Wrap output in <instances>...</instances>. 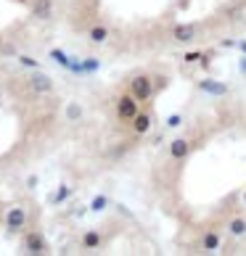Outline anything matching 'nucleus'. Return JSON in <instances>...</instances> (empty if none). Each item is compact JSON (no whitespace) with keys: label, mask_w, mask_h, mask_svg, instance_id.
<instances>
[{"label":"nucleus","mask_w":246,"mask_h":256,"mask_svg":"<svg viewBox=\"0 0 246 256\" xmlns=\"http://www.w3.org/2000/svg\"><path fill=\"white\" fill-rule=\"evenodd\" d=\"M130 92L135 96L140 103H146V100H151L154 98V80L151 77H146V74H138V77H132V82H130Z\"/></svg>","instance_id":"nucleus-1"},{"label":"nucleus","mask_w":246,"mask_h":256,"mask_svg":"<svg viewBox=\"0 0 246 256\" xmlns=\"http://www.w3.org/2000/svg\"><path fill=\"white\" fill-rule=\"evenodd\" d=\"M140 114V100L132 96V92H127V96H119L117 100V116L122 122H132Z\"/></svg>","instance_id":"nucleus-2"},{"label":"nucleus","mask_w":246,"mask_h":256,"mask_svg":"<svg viewBox=\"0 0 246 256\" xmlns=\"http://www.w3.org/2000/svg\"><path fill=\"white\" fill-rule=\"evenodd\" d=\"M24 251L27 254H48V243H45V238L40 232H27V238H24Z\"/></svg>","instance_id":"nucleus-3"},{"label":"nucleus","mask_w":246,"mask_h":256,"mask_svg":"<svg viewBox=\"0 0 246 256\" xmlns=\"http://www.w3.org/2000/svg\"><path fill=\"white\" fill-rule=\"evenodd\" d=\"M198 90L206 92V96H214V98L228 96V84H225V82H217V80H212V77H204L201 82H198Z\"/></svg>","instance_id":"nucleus-4"},{"label":"nucleus","mask_w":246,"mask_h":256,"mask_svg":"<svg viewBox=\"0 0 246 256\" xmlns=\"http://www.w3.org/2000/svg\"><path fill=\"white\" fill-rule=\"evenodd\" d=\"M24 224H27V212L22 206H14L11 212L6 214V227L8 230H22Z\"/></svg>","instance_id":"nucleus-5"},{"label":"nucleus","mask_w":246,"mask_h":256,"mask_svg":"<svg viewBox=\"0 0 246 256\" xmlns=\"http://www.w3.org/2000/svg\"><path fill=\"white\" fill-rule=\"evenodd\" d=\"M32 16L37 22H48L53 16V0H32Z\"/></svg>","instance_id":"nucleus-6"},{"label":"nucleus","mask_w":246,"mask_h":256,"mask_svg":"<svg viewBox=\"0 0 246 256\" xmlns=\"http://www.w3.org/2000/svg\"><path fill=\"white\" fill-rule=\"evenodd\" d=\"M30 88H32L35 92H51V90H53V80L48 77V74L35 72L32 80H30Z\"/></svg>","instance_id":"nucleus-7"},{"label":"nucleus","mask_w":246,"mask_h":256,"mask_svg":"<svg viewBox=\"0 0 246 256\" xmlns=\"http://www.w3.org/2000/svg\"><path fill=\"white\" fill-rule=\"evenodd\" d=\"M188 154H191V143H188L185 138H177V140H172V143H169V156H172L175 161L185 158Z\"/></svg>","instance_id":"nucleus-8"},{"label":"nucleus","mask_w":246,"mask_h":256,"mask_svg":"<svg viewBox=\"0 0 246 256\" xmlns=\"http://www.w3.org/2000/svg\"><path fill=\"white\" fill-rule=\"evenodd\" d=\"M151 124H154L151 114H138V116L132 119V132H135V135H148V132H151Z\"/></svg>","instance_id":"nucleus-9"},{"label":"nucleus","mask_w":246,"mask_h":256,"mask_svg":"<svg viewBox=\"0 0 246 256\" xmlns=\"http://www.w3.org/2000/svg\"><path fill=\"white\" fill-rule=\"evenodd\" d=\"M101 243H103V238H101L98 230H85V235H82V248L93 251V248H101Z\"/></svg>","instance_id":"nucleus-10"},{"label":"nucleus","mask_w":246,"mask_h":256,"mask_svg":"<svg viewBox=\"0 0 246 256\" xmlns=\"http://www.w3.org/2000/svg\"><path fill=\"white\" fill-rule=\"evenodd\" d=\"M172 37H175V42H191L193 37H196V26H191V24L177 26V30L172 32Z\"/></svg>","instance_id":"nucleus-11"},{"label":"nucleus","mask_w":246,"mask_h":256,"mask_svg":"<svg viewBox=\"0 0 246 256\" xmlns=\"http://www.w3.org/2000/svg\"><path fill=\"white\" fill-rule=\"evenodd\" d=\"M228 232L233 235V238H241V235H246V220H241V216L230 220V222H228Z\"/></svg>","instance_id":"nucleus-12"},{"label":"nucleus","mask_w":246,"mask_h":256,"mask_svg":"<svg viewBox=\"0 0 246 256\" xmlns=\"http://www.w3.org/2000/svg\"><path fill=\"white\" fill-rule=\"evenodd\" d=\"M106 40H109V30L103 24H98V26H93V30H90V42L101 45V42H106Z\"/></svg>","instance_id":"nucleus-13"},{"label":"nucleus","mask_w":246,"mask_h":256,"mask_svg":"<svg viewBox=\"0 0 246 256\" xmlns=\"http://www.w3.org/2000/svg\"><path fill=\"white\" fill-rule=\"evenodd\" d=\"M217 248H220V235L209 230V232L204 235V251H209V254H212V251H217Z\"/></svg>","instance_id":"nucleus-14"},{"label":"nucleus","mask_w":246,"mask_h":256,"mask_svg":"<svg viewBox=\"0 0 246 256\" xmlns=\"http://www.w3.org/2000/svg\"><path fill=\"white\" fill-rule=\"evenodd\" d=\"M51 58L59 64V66H64V69H69L72 61H74V58H69V56H66L64 50H59V48H53V50H51Z\"/></svg>","instance_id":"nucleus-15"},{"label":"nucleus","mask_w":246,"mask_h":256,"mask_svg":"<svg viewBox=\"0 0 246 256\" xmlns=\"http://www.w3.org/2000/svg\"><path fill=\"white\" fill-rule=\"evenodd\" d=\"M66 119H69V122H77V119H82V106H80L77 100L66 106Z\"/></svg>","instance_id":"nucleus-16"},{"label":"nucleus","mask_w":246,"mask_h":256,"mask_svg":"<svg viewBox=\"0 0 246 256\" xmlns=\"http://www.w3.org/2000/svg\"><path fill=\"white\" fill-rule=\"evenodd\" d=\"M106 206H109V198H106V196H96V198L90 201V208H93V212H103Z\"/></svg>","instance_id":"nucleus-17"},{"label":"nucleus","mask_w":246,"mask_h":256,"mask_svg":"<svg viewBox=\"0 0 246 256\" xmlns=\"http://www.w3.org/2000/svg\"><path fill=\"white\" fill-rule=\"evenodd\" d=\"M72 196V188H66V185H61L59 188V193H53V204H64L66 198Z\"/></svg>","instance_id":"nucleus-18"},{"label":"nucleus","mask_w":246,"mask_h":256,"mask_svg":"<svg viewBox=\"0 0 246 256\" xmlns=\"http://www.w3.org/2000/svg\"><path fill=\"white\" fill-rule=\"evenodd\" d=\"M98 66H101V61H98V58H85V61H82V74H90V72H96Z\"/></svg>","instance_id":"nucleus-19"},{"label":"nucleus","mask_w":246,"mask_h":256,"mask_svg":"<svg viewBox=\"0 0 246 256\" xmlns=\"http://www.w3.org/2000/svg\"><path fill=\"white\" fill-rule=\"evenodd\" d=\"M19 64H22V66H27V69H40V61H35L32 58V56H19Z\"/></svg>","instance_id":"nucleus-20"},{"label":"nucleus","mask_w":246,"mask_h":256,"mask_svg":"<svg viewBox=\"0 0 246 256\" xmlns=\"http://www.w3.org/2000/svg\"><path fill=\"white\" fill-rule=\"evenodd\" d=\"M183 124V116H180V114H172V116H167V127H180Z\"/></svg>","instance_id":"nucleus-21"},{"label":"nucleus","mask_w":246,"mask_h":256,"mask_svg":"<svg viewBox=\"0 0 246 256\" xmlns=\"http://www.w3.org/2000/svg\"><path fill=\"white\" fill-rule=\"evenodd\" d=\"M201 56H204V53H196V50H193V53H185L183 61H185V64H198V61H201Z\"/></svg>","instance_id":"nucleus-22"},{"label":"nucleus","mask_w":246,"mask_h":256,"mask_svg":"<svg viewBox=\"0 0 246 256\" xmlns=\"http://www.w3.org/2000/svg\"><path fill=\"white\" fill-rule=\"evenodd\" d=\"M37 182H40V180H37V174H30V177H27V188H30V190H35Z\"/></svg>","instance_id":"nucleus-23"},{"label":"nucleus","mask_w":246,"mask_h":256,"mask_svg":"<svg viewBox=\"0 0 246 256\" xmlns=\"http://www.w3.org/2000/svg\"><path fill=\"white\" fill-rule=\"evenodd\" d=\"M164 84H167L164 77H156V80H154V90H156V92H159V90H164Z\"/></svg>","instance_id":"nucleus-24"},{"label":"nucleus","mask_w":246,"mask_h":256,"mask_svg":"<svg viewBox=\"0 0 246 256\" xmlns=\"http://www.w3.org/2000/svg\"><path fill=\"white\" fill-rule=\"evenodd\" d=\"M220 45H222V48H233V45H238V42H233V40H222Z\"/></svg>","instance_id":"nucleus-25"},{"label":"nucleus","mask_w":246,"mask_h":256,"mask_svg":"<svg viewBox=\"0 0 246 256\" xmlns=\"http://www.w3.org/2000/svg\"><path fill=\"white\" fill-rule=\"evenodd\" d=\"M238 66H241V72H243V74H246V56H243V61H241V64H238Z\"/></svg>","instance_id":"nucleus-26"},{"label":"nucleus","mask_w":246,"mask_h":256,"mask_svg":"<svg viewBox=\"0 0 246 256\" xmlns=\"http://www.w3.org/2000/svg\"><path fill=\"white\" fill-rule=\"evenodd\" d=\"M238 48H241V50H243V56H246V40H241V42H238Z\"/></svg>","instance_id":"nucleus-27"},{"label":"nucleus","mask_w":246,"mask_h":256,"mask_svg":"<svg viewBox=\"0 0 246 256\" xmlns=\"http://www.w3.org/2000/svg\"><path fill=\"white\" fill-rule=\"evenodd\" d=\"M243 204H246V190H243Z\"/></svg>","instance_id":"nucleus-28"},{"label":"nucleus","mask_w":246,"mask_h":256,"mask_svg":"<svg viewBox=\"0 0 246 256\" xmlns=\"http://www.w3.org/2000/svg\"><path fill=\"white\" fill-rule=\"evenodd\" d=\"M16 3H27V0H16Z\"/></svg>","instance_id":"nucleus-29"}]
</instances>
